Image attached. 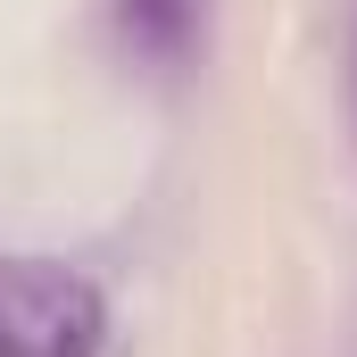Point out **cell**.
<instances>
[{
    "instance_id": "6da1fadb",
    "label": "cell",
    "mask_w": 357,
    "mask_h": 357,
    "mask_svg": "<svg viewBox=\"0 0 357 357\" xmlns=\"http://www.w3.org/2000/svg\"><path fill=\"white\" fill-rule=\"evenodd\" d=\"M0 357H108V291L67 258L0 250Z\"/></svg>"
},
{
    "instance_id": "7a4b0ae2",
    "label": "cell",
    "mask_w": 357,
    "mask_h": 357,
    "mask_svg": "<svg viewBox=\"0 0 357 357\" xmlns=\"http://www.w3.org/2000/svg\"><path fill=\"white\" fill-rule=\"evenodd\" d=\"M199 25H208V0H108V33L142 67H183L199 50Z\"/></svg>"
},
{
    "instance_id": "3957f363",
    "label": "cell",
    "mask_w": 357,
    "mask_h": 357,
    "mask_svg": "<svg viewBox=\"0 0 357 357\" xmlns=\"http://www.w3.org/2000/svg\"><path fill=\"white\" fill-rule=\"evenodd\" d=\"M349 133H357V25H349Z\"/></svg>"
}]
</instances>
